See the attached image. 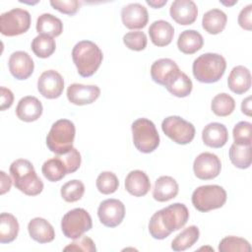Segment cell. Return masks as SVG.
Returning a JSON list of instances; mask_svg holds the SVG:
<instances>
[{"label":"cell","instance_id":"cell-1","mask_svg":"<svg viewBox=\"0 0 252 252\" xmlns=\"http://www.w3.org/2000/svg\"><path fill=\"white\" fill-rule=\"evenodd\" d=\"M72 59L80 76H93L99 68L103 54L100 48L91 40H82L75 44L72 50Z\"/></svg>","mask_w":252,"mask_h":252},{"label":"cell","instance_id":"cell-2","mask_svg":"<svg viewBox=\"0 0 252 252\" xmlns=\"http://www.w3.org/2000/svg\"><path fill=\"white\" fill-rule=\"evenodd\" d=\"M10 173L15 187L24 194L36 196L43 190V183L30 160L25 158L14 160L10 165Z\"/></svg>","mask_w":252,"mask_h":252},{"label":"cell","instance_id":"cell-3","mask_svg":"<svg viewBox=\"0 0 252 252\" xmlns=\"http://www.w3.org/2000/svg\"><path fill=\"white\" fill-rule=\"evenodd\" d=\"M225 68L226 61L223 56L218 53H204L194 60L192 72L197 81L212 84L220 80Z\"/></svg>","mask_w":252,"mask_h":252},{"label":"cell","instance_id":"cell-4","mask_svg":"<svg viewBox=\"0 0 252 252\" xmlns=\"http://www.w3.org/2000/svg\"><path fill=\"white\" fill-rule=\"evenodd\" d=\"M75 134L76 128L71 120L59 119L52 124L46 136V146L56 155L66 154L73 148Z\"/></svg>","mask_w":252,"mask_h":252},{"label":"cell","instance_id":"cell-5","mask_svg":"<svg viewBox=\"0 0 252 252\" xmlns=\"http://www.w3.org/2000/svg\"><path fill=\"white\" fill-rule=\"evenodd\" d=\"M133 143L136 149L144 154L154 152L159 145V135L153 121L139 118L132 123Z\"/></svg>","mask_w":252,"mask_h":252},{"label":"cell","instance_id":"cell-6","mask_svg":"<svg viewBox=\"0 0 252 252\" xmlns=\"http://www.w3.org/2000/svg\"><path fill=\"white\" fill-rule=\"evenodd\" d=\"M192 204L202 213L221 208L226 202V191L220 185H202L192 193Z\"/></svg>","mask_w":252,"mask_h":252},{"label":"cell","instance_id":"cell-7","mask_svg":"<svg viewBox=\"0 0 252 252\" xmlns=\"http://www.w3.org/2000/svg\"><path fill=\"white\" fill-rule=\"evenodd\" d=\"M93 226L90 214L82 208H76L66 213L61 220V229L67 238L77 239Z\"/></svg>","mask_w":252,"mask_h":252},{"label":"cell","instance_id":"cell-8","mask_svg":"<svg viewBox=\"0 0 252 252\" xmlns=\"http://www.w3.org/2000/svg\"><path fill=\"white\" fill-rule=\"evenodd\" d=\"M31 27L30 13L21 8H15L0 16V32L6 36H16L28 32Z\"/></svg>","mask_w":252,"mask_h":252},{"label":"cell","instance_id":"cell-9","mask_svg":"<svg viewBox=\"0 0 252 252\" xmlns=\"http://www.w3.org/2000/svg\"><path fill=\"white\" fill-rule=\"evenodd\" d=\"M161 129L169 139L179 145L189 144L195 137L194 125L177 115L164 118Z\"/></svg>","mask_w":252,"mask_h":252},{"label":"cell","instance_id":"cell-10","mask_svg":"<svg viewBox=\"0 0 252 252\" xmlns=\"http://www.w3.org/2000/svg\"><path fill=\"white\" fill-rule=\"evenodd\" d=\"M157 214L162 226L170 233L183 227L189 220V211L182 203L171 204Z\"/></svg>","mask_w":252,"mask_h":252},{"label":"cell","instance_id":"cell-11","mask_svg":"<svg viewBox=\"0 0 252 252\" xmlns=\"http://www.w3.org/2000/svg\"><path fill=\"white\" fill-rule=\"evenodd\" d=\"M97 216L103 225L115 227L122 222L125 217V206L117 199H106L99 204Z\"/></svg>","mask_w":252,"mask_h":252},{"label":"cell","instance_id":"cell-12","mask_svg":"<svg viewBox=\"0 0 252 252\" xmlns=\"http://www.w3.org/2000/svg\"><path fill=\"white\" fill-rule=\"evenodd\" d=\"M193 170L199 179H214L220 173L221 162L217 155L205 152L194 159Z\"/></svg>","mask_w":252,"mask_h":252},{"label":"cell","instance_id":"cell-13","mask_svg":"<svg viewBox=\"0 0 252 252\" xmlns=\"http://www.w3.org/2000/svg\"><path fill=\"white\" fill-rule=\"evenodd\" d=\"M37 90L46 98H57L64 90L63 77L55 70L44 71L37 80Z\"/></svg>","mask_w":252,"mask_h":252},{"label":"cell","instance_id":"cell-14","mask_svg":"<svg viewBox=\"0 0 252 252\" xmlns=\"http://www.w3.org/2000/svg\"><path fill=\"white\" fill-rule=\"evenodd\" d=\"M121 20L129 30L143 29L149 21L148 10L140 3H130L122 8Z\"/></svg>","mask_w":252,"mask_h":252},{"label":"cell","instance_id":"cell-15","mask_svg":"<svg viewBox=\"0 0 252 252\" xmlns=\"http://www.w3.org/2000/svg\"><path fill=\"white\" fill-rule=\"evenodd\" d=\"M100 94V89L95 85L72 84L67 89L68 100L76 105H86L94 102Z\"/></svg>","mask_w":252,"mask_h":252},{"label":"cell","instance_id":"cell-16","mask_svg":"<svg viewBox=\"0 0 252 252\" xmlns=\"http://www.w3.org/2000/svg\"><path fill=\"white\" fill-rule=\"evenodd\" d=\"M9 71L17 80H27L34 69V63L32 57L25 51H15L10 55L8 61Z\"/></svg>","mask_w":252,"mask_h":252},{"label":"cell","instance_id":"cell-17","mask_svg":"<svg viewBox=\"0 0 252 252\" xmlns=\"http://www.w3.org/2000/svg\"><path fill=\"white\" fill-rule=\"evenodd\" d=\"M170 17L179 25L193 24L198 16V8L192 0H175L169 8Z\"/></svg>","mask_w":252,"mask_h":252},{"label":"cell","instance_id":"cell-18","mask_svg":"<svg viewBox=\"0 0 252 252\" xmlns=\"http://www.w3.org/2000/svg\"><path fill=\"white\" fill-rule=\"evenodd\" d=\"M42 110V104L38 98L32 95H27L19 100L16 107V114L22 121L32 122L41 116Z\"/></svg>","mask_w":252,"mask_h":252},{"label":"cell","instance_id":"cell-19","mask_svg":"<svg viewBox=\"0 0 252 252\" xmlns=\"http://www.w3.org/2000/svg\"><path fill=\"white\" fill-rule=\"evenodd\" d=\"M202 139L206 146L219 149L223 147L228 141V132L223 124L212 122L203 129Z\"/></svg>","mask_w":252,"mask_h":252},{"label":"cell","instance_id":"cell-20","mask_svg":"<svg viewBox=\"0 0 252 252\" xmlns=\"http://www.w3.org/2000/svg\"><path fill=\"white\" fill-rule=\"evenodd\" d=\"M149 34L152 42L159 47L168 45L174 35V28L164 20H158L151 24Z\"/></svg>","mask_w":252,"mask_h":252},{"label":"cell","instance_id":"cell-21","mask_svg":"<svg viewBox=\"0 0 252 252\" xmlns=\"http://www.w3.org/2000/svg\"><path fill=\"white\" fill-rule=\"evenodd\" d=\"M227 85L229 90L236 94L246 93L251 87V74L249 69L242 65L233 67L227 78Z\"/></svg>","mask_w":252,"mask_h":252},{"label":"cell","instance_id":"cell-22","mask_svg":"<svg viewBox=\"0 0 252 252\" xmlns=\"http://www.w3.org/2000/svg\"><path fill=\"white\" fill-rule=\"evenodd\" d=\"M126 190L135 197L145 196L151 189V182L148 175L139 169L130 171L125 178Z\"/></svg>","mask_w":252,"mask_h":252},{"label":"cell","instance_id":"cell-23","mask_svg":"<svg viewBox=\"0 0 252 252\" xmlns=\"http://www.w3.org/2000/svg\"><path fill=\"white\" fill-rule=\"evenodd\" d=\"M30 236L38 243L51 242L55 237L53 226L43 218H34L28 224Z\"/></svg>","mask_w":252,"mask_h":252},{"label":"cell","instance_id":"cell-24","mask_svg":"<svg viewBox=\"0 0 252 252\" xmlns=\"http://www.w3.org/2000/svg\"><path fill=\"white\" fill-rule=\"evenodd\" d=\"M178 70L179 67L172 59L160 58L152 64L151 77L155 83L164 87L166 82Z\"/></svg>","mask_w":252,"mask_h":252},{"label":"cell","instance_id":"cell-25","mask_svg":"<svg viewBox=\"0 0 252 252\" xmlns=\"http://www.w3.org/2000/svg\"><path fill=\"white\" fill-rule=\"evenodd\" d=\"M178 184L171 176H160L155 182L153 197L158 202H166L178 194Z\"/></svg>","mask_w":252,"mask_h":252},{"label":"cell","instance_id":"cell-26","mask_svg":"<svg viewBox=\"0 0 252 252\" xmlns=\"http://www.w3.org/2000/svg\"><path fill=\"white\" fill-rule=\"evenodd\" d=\"M164 87L174 96L185 97L191 94L193 84L191 79L179 69L171 76Z\"/></svg>","mask_w":252,"mask_h":252},{"label":"cell","instance_id":"cell-27","mask_svg":"<svg viewBox=\"0 0 252 252\" xmlns=\"http://www.w3.org/2000/svg\"><path fill=\"white\" fill-rule=\"evenodd\" d=\"M204 38L195 30L183 31L177 39V47L184 54H193L203 47Z\"/></svg>","mask_w":252,"mask_h":252},{"label":"cell","instance_id":"cell-28","mask_svg":"<svg viewBox=\"0 0 252 252\" xmlns=\"http://www.w3.org/2000/svg\"><path fill=\"white\" fill-rule=\"evenodd\" d=\"M226 22L227 16L223 11L220 9H212L204 14L202 27L207 32L211 34H218L224 30Z\"/></svg>","mask_w":252,"mask_h":252},{"label":"cell","instance_id":"cell-29","mask_svg":"<svg viewBox=\"0 0 252 252\" xmlns=\"http://www.w3.org/2000/svg\"><path fill=\"white\" fill-rule=\"evenodd\" d=\"M36 32L39 34H45L51 37L58 36L63 32V24L59 18L52 14L44 13L36 20Z\"/></svg>","mask_w":252,"mask_h":252},{"label":"cell","instance_id":"cell-30","mask_svg":"<svg viewBox=\"0 0 252 252\" xmlns=\"http://www.w3.org/2000/svg\"><path fill=\"white\" fill-rule=\"evenodd\" d=\"M41 171L43 176L51 182H57L64 178L66 174H68L67 167L59 155L44 161L41 167Z\"/></svg>","mask_w":252,"mask_h":252},{"label":"cell","instance_id":"cell-31","mask_svg":"<svg viewBox=\"0 0 252 252\" xmlns=\"http://www.w3.org/2000/svg\"><path fill=\"white\" fill-rule=\"evenodd\" d=\"M19 233V222L17 219L9 214L0 215V242L2 244L10 243L16 239Z\"/></svg>","mask_w":252,"mask_h":252},{"label":"cell","instance_id":"cell-32","mask_svg":"<svg viewBox=\"0 0 252 252\" xmlns=\"http://www.w3.org/2000/svg\"><path fill=\"white\" fill-rule=\"evenodd\" d=\"M200 231L196 225H190L183 229L171 242L173 251H184L193 246L199 239Z\"/></svg>","mask_w":252,"mask_h":252},{"label":"cell","instance_id":"cell-33","mask_svg":"<svg viewBox=\"0 0 252 252\" xmlns=\"http://www.w3.org/2000/svg\"><path fill=\"white\" fill-rule=\"evenodd\" d=\"M251 145H237L230 146L228 155L232 164L238 168L245 169L251 165Z\"/></svg>","mask_w":252,"mask_h":252},{"label":"cell","instance_id":"cell-34","mask_svg":"<svg viewBox=\"0 0 252 252\" xmlns=\"http://www.w3.org/2000/svg\"><path fill=\"white\" fill-rule=\"evenodd\" d=\"M56 43L53 37L45 34H38L32 41V50L39 58H47L53 54Z\"/></svg>","mask_w":252,"mask_h":252},{"label":"cell","instance_id":"cell-35","mask_svg":"<svg viewBox=\"0 0 252 252\" xmlns=\"http://www.w3.org/2000/svg\"><path fill=\"white\" fill-rule=\"evenodd\" d=\"M212 111L220 117L228 116L235 108V101L233 97L225 93L217 94L211 103Z\"/></svg>","mask_w":252,"mask_h":252},{"label":"cell","instance_id":"cell-36","mask_svg":"<svg viewBox=\"0 0 252 252\" xmlns=\"http://www.w3.org/2000/svg\"><path fill=\"white\" fill-rule=\"evenodd\" d=\"M84 192L85 185L78 179L70 180L61 187V196L68 203L79 201L83 197Z\"/></svg>","mask_w":252,"mask_h":252},{"label":"cell","instance_id":"cell-37","mask_svg":"<svg viewBox=\"0 0 252 252\" xmlns=\"http://www.w3.org/2000/svg\"><path fill=\"white\" fill-rule=\"evenodd\" d=\"M220 252H250L251 246L249 242L241 237L226 236L222 238L219 244Z\"/></svg>","mask_w":252,"mask_h":252},{"label":"cell","instance_id":"cell-38","mask_svg":"<svg viewBox=\"0 0 252 252\" xmlns=\"http://www.w3.org/2000/svg\"><path fill=\"white\" fill-rule=\"evenodd\" d=\"M118 178L111 171H103L96 178V188L104 195L114 193L118 189Z\"/></svg>","mask_w":252,"mask_h":252},{"label":"cell","instance_id":"cell-39","mask_svg":"<svg viewBox=\"0 0 252 252\" xmlns=\"http://www.w3.org/2000/svg\"><path fill=\"white\" fill-rule=\"evenodd\" d=\"M251 130H252V124L250 122H247V121L238 122L232 130L234 144L246 145V146L251 145V142H252Z\"/></svg>","mask_w":252,"mask_h":252},{"label":"cell","instance_id":"cell-40","mask_svg":"<svg viewBox=\"0 0 252 252\" xmlns=\"http://www.w3.org/2000/svg\"><path fill=\"white\" fill-rule=\"evenodd\" d=\"M147 35L144 32H129L123 36V43L131 50L141 51L147 46Z\"/></svg>","mask_w":252,"mask_h":252},{"label":"cell","instance_id":"cell-41","mask_svg":"<svg viewBox=\"0 0 252 252\" xmlns=\"http://www.w3.org/2000/svg\"><path fill=\"white\" fill-rule=\"evenodd\" d=\"M64 251H84V252H94L96 250L94 242L92 238L88 236H81L77 239H74L72 243L67 245Z\"/></svg>","mask_w":252,"mask_h":252},{"label":"cell","instance_id":"cell-42","mask_svg":"<svg viewBox=\"0 0 252 252\" xmlns=\"http://www.w3.org/2000/svg\"><path fill=\"white\" fill-rule=\"evenodd\" d=\"M61 157V158L63 159L66 167H67V171L68 174L69 173H73L75 171H77L81 165V154L79 153V151L75 148H72L68 153L63 154V155H59Z\"/></svg>","mask_w":252,"mask_h":252},{"label":"cell","instance_id":"cell-43","mask_svg":"<svg viewBox=\"0 0 252 252\" xmlns=\"http://www.w3.org/2000/svg\"><path fill=\"white\" fill-rule=\"evenodd\" d=\"M50 5L58 10L59 12L73 16L75 15L80 7V4L77 0H66V1H50Z\"/></svg>","mask_w":252,"mask_h":252},{"label":"cell","instance_id":"cell-44","mask_svg":"<svg viewBox=\"0 0 252 252\" xmlns=\"http://www.w3.org/2000/svg\"><path fill=\"white\" fill-rule=\"evenodd\" d=\"M252 4L245 6L238 15V25L246 30L251 31L252 29Z\"/></svg>","mask_w":252,"mask_h":252},{"label":"cell","instance_id":"cell-45","mask_svg":"<svg viewBox=\"0 0 252 252\" xmlns=\"http://www.w3.org/2000/svg\"><path fill=\"white\" fill-rule=\"evenodd\" d=\"M0 93H1V105H0V109L1 110H5L7 108H10L13 104L14 101V94L11 92V90L5 88V87H1L0 88Z\"/></svg>","mask_w":252,"mask_h":252},{"label":"cell","instance_id":"cell-46","mask_svg":"<svg viewBox=\"0 0 252 252\" xmlns=\"http://www.w3.org/2000/svg\"><path fill=\"white\" fill-rule=\"evenodd\" d=\"M0 175H1V179H0L1 180V190H0V193H1V195H3L6 192L10 191L11 186H12V180L4 171H0Z\"/></svg>","mask_w":252,"mask_h":252},{"label":"cell","instance_id":"cell-47","mask_svg":"<svg viewBox=\"0 0 252 252\" xmlns=\"http://www.w3.org/2000/svg\"><path fill=\"white\" fill-rule=\"evenodd\" d=\"M241 111L247 116H251V96H247L241 102Z\"/></svg>","mask_w":252,"mask_h":252},{"label":"cell","instance_id":"cell-48","mask_svg":"<svg viewBox=\"0 0 252 252\" xmlns=\"http://www.w3.org/2000/svg\"><path fill=\"white\" fill-rule=\"evenodd\" d=\"M146 2L151 7L155 8V9H158V8H161L162 6H164L167 3V0H146Z\"/></svg>","mask_w":252,"mask_h":252},{"label":"cell","instance_id":"cell-49","mask_svg":"<svg viewBox=\"0 0 252 252\" xmlns=\"http://www.w3.org/2000/svg\"><path fill=\"white\" fill-rule=\"evenodd\" d=\"M221 4H223V5H226V6H231V5H233V4H235V3H237V1H232V2H223V1H220Z\"/></svg>","mask_w":252,"mask_h":252}]
</instances>
